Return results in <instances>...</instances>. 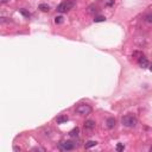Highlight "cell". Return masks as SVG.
<instances>
[{
    "instance_id": "6da1fadb",
    "label": "cell",
    "mask_w": 152,
    "mask_h": 152,
    "mask_svg": "<svg viewBox=\"0 0 152 152\" xmlns=\"http://www.w3.org/2000/svg\"><path fill=\"white\" fill-rule=\"evenodd\" d=\"M121 124H122L125 127L132 128V127H135V125L138 124V120L133 114H127V115L122 116V119H121Z\"/></svg>"
},
{
    "instance_id": "7a4b0ae2",
    "label": "cell",
    "mask_w": 152,
    "mask_h": 152,
    "mask_svg": "<svg viewBox=\"0 0 152 152\" xmlns=\"http://www.w3.org/2000/svg\"><path fill=\"white\" fill-rule=\"evenodd\" d=\"M75 6V2L73 1V0H66V1H63L61 2V4L57 6V12H59V13H65V12H69L73 7Z\"/></svg>"
},
{
    "instance_id": "3957f363",
    "label": "cell",
    "mask_w": 152,
    "mask_h": 152,
    "mask_svg": "<svg viewBox=\"0 0 152 152\" xmlns=\"http://www.w3.org/2000/svg\"><path fill=\"white\" fill-rule=\"evenodd\" d=\"M75 111H76V113L80 114V115H88V114L92 113L93 108H92V106L88 103H80L76 107Z\"/></svg>"
},
{
    "instance_id": "277c9868",
    "label": "cell",
    "mask_w": 152,
    "mask_h": 152,
    "mask_svg": "<svg viewBox=\"0 0 152 152\" xmlns=\"http://www.w3.org/2000/svg\"><path fill=\"white\" fill-rule=\"evenodd\" d=\"M58 149L62 150V151H70V150L75 149V144L70 140H64V141H61L58 144Z\"/></svg>"
},
{
    "instance_id": "5b68a950",
    "label": "cell",
    "mask_w": 152,
    "mask_h": 152,
    "mask_svg": "<svg viewBox=\"0 0 152 152\" xmlns=\"http://www.w3.org/2000/svg\"><path fill=\"white\" fill-rule=\"evenodd\" d=\"M138 63H139V65L141 68H147L149 66V61H147V58L145 56H140L139 59H138Z\"/></svg>"
},
{
    "instance_id": "8992f818",
    "label": "cell",
    "mask_w": 152,
    "mask_h": 152,
    "mask_svg": "<svg viewBox=\"0 0 152 152\" xmlns=\"http://www.w3.org/2000/svg\"><path fill=\"white\" fill-rule=\"evenodd\" d=\"M115 125H116V120H115L114 118H108V119L106 120V126H107L108 128H111V130L115 127Z\"/></svg>"
},
{
    "instance_id": "52a82bcc",
    "label": "cell",
    "mask_w": 152,
    "mask_h": 152,
    "mask_svg": "<svg viewBox=\"0 0 152 152\" xmlns=\"http://www.w3.org/2000/svg\"><path fill=\"white\" fill-rule=\"evenodd\" d=\"M84 128H86V130H94V128H95V121L87 120L84 122Z\"/></svg>"
},
{
    "instance_id": "ba28073f",
    "label": "cell",
    "mask_w": 152,
    "mask_h": 152,
    "mask_svg": "<svg viewBox=\"0 0 152 152\" xmlns=\"http://www.w3.org/2000/svg\"><path fill=\"white\" fill-rule=\"evenodd\" d=\"M68 120H69V118L66 115H63V114H62V115H58L56 118V122L57 124H64V122H66Z\"/></svg>"
},
{
    "instance_id": "9c48e42d",
    "label": "cell",
    "mask_w": 152,
    "mask_h": 152,
    "mask_svg": "<svg viewBox=\"0 0 152 152\" xmlns=\"http://www.w3.org/2000/svg\"><path fill=\"white\" fill-rule=\"evenodd\" d=\"M69 135H70L71 138H77L78 135H80V128L75 127L74 130H71L70 132H69Z\"/></svg>"
},
{
    "instance_id": "30bf717a",
    "label": "cell",
    "mask_w": 152,
    "mask_h": 152,
    "mask_svg": "<svg viewBox=\"0 0 152 152\" xmlns=\"http://www.w3.org/2000/svg\"><path fill=\"white\" fill-rule=\"evenodd\" d=\"M38 10H40L42 12H49L50 11V6L46 4H40L39 6H38Z\"/></svg>"
},
{
    "instance_id": "8fae6325",
    "label": "cell",
    "mask_w": 152,
    "mask_h": 152,
    "mask_svg": "<svg viewBox=\"0 0 152 152\" xmlns=\"http://www.w3.org/2000/svg\"><path fill=\"white\" fill-rule=\"evenodd\" d=\"M97 142L96 141H94V140H89V141H87L86 142V145H84V147L86 149H90V147H93V146H95Z\"/></svg>"
},
{
    "instance_id": "7c38bea8",
    "label": "cell",
    "mask_w": 152,
    "mask_h": 152,
    "mask_svg": "<svg viewBox=\"0 0 152 152\" xmlns=\"http://www.w3.org/2000/svg\"><path fill=\"white\" fill-rule=\"evenodd\" d=\"M19 12H20V13L23 14L24 17H26V18H30V17H31V13H30V12H27L26 10H24V8L19 10Z\"/></svg>"
},
{
    "instance_id": "4fadbf2b",
    "label": "cell",
    "mask_w": 152,
    "mask_h": 152,
    "mask_svg": "<svg viewBox=\"0 0 152 152\" xmlns=\"http://www.w3.org/2000/svg\"><path fill=\"white\" fill-rule=\"evenodd\" d=\"M104 20H106V18H104L103 16H97V17H95V19H94L95 23H101V21H104Z\"/></svg>"
},
{
    "instance_id": "5bb4252c",
    "label": "cell",
    "mask_w": 152,
    "mask_h": 152,
    "mask_svg": "<svg viewBox=\"0 0 152 152\" xmlns=\"http://www.w3.org/2000/svg\"><path fill=\"white\" fill-rule=\"evenodd\" d=\"M145 20H146L147 23H152V13H147L146 16H145Z\"/></svg>"
},
{
    "instance_id": "9a60e30c",
    "label": "cell",
    "mask_w": 152,
    "mask_h": 152,
    "mask_svg": "<svg viewBox=\"0 0 152 152\" xmlns=\"http://www.w3.org/2000/svg\"><path fill=\"white\" fill-rule=\"evenodd\" d=\"M115 149H116V151H119V152H120V151H124V149H125V146H124V144H121V142H119V144L116 145V147H115Z\"/></svg>"
},
{
    "instance_id": "2e32d148",
    "label": "cell",
    "mask_w": 152,
    "mask_h": 152,
    "mask_svg": "<svg viewBox=\"0 0 152 152\" xmlns=\"http://www.w3.org/2000/svg\"><path fill=\"white\" fill-rule=\"evenodd\" d=\"M55 23H56V24H61V23H63V17H62V16L56 17V18H55Z\"/></svg>"
},
{
    "instance_id": "e0dca14e",
    "label": "cell",
    "mask_w": 152,
    "mask_h": 152,
    "mask_svg": "<svg viewBox=\"0 0 152 152\" xmlns=\"http://www.w3.org/2000/svg\"><path fill=\"white\" fill-rule=\"evenodd\" d=\"M14 151H20V147H17V146H14Z\"/></svg>"
},
{
    "instance_id": "ac0fdd59",
    "label": "cell",
    "mask_w": 152,
    "mask_h": 152,
    "mask_svg": "<svg viewBox=\"0 0 152 152\" xmlns=\"http://www.w3.org/2000/svg\"><path fill=\"white\" fill-rule=\"evenodd\" d=\"M1 1V4H6V2H8V0H0Z\"/></svg>"
},
{
    "instance_id": "d6986e66",
    "label": "cell",
    "mask_w": 152,
    "mask_h": 152,
    "mask_svg": "<svg viewBox=\"0 0 152 152\" xmlns=\"http://www.w3.org/2000/svg\"><path fill=\"white\" fill-rule=\"evenodd\" d=\"M150 70L152 71V64H151V65H150Z\"/></svg>"
},
{
    "instance_id": "ffe728a7",
    "label": "cell",
    "mask_w": 152,
    "mask_h": 152,
    "mask_svg": "<svg viewBox=\"0 0 152 152\" xmlns=\"http://www.w3.org/2000/svg\"><path fill=\"white\" fill-rule=\"evenodd\" d=\"M150 151H151V152H152V146H151V147H150Z\"/></svg>"
}]
</instances>
